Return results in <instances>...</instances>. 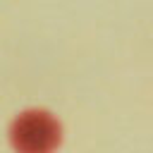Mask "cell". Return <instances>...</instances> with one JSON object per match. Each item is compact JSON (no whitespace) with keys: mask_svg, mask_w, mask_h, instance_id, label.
<instances>
[{"mask_svg":"<svg viewBox=\"0 0 153 153\" xmlns=\"http://www.w3.org/2000/svg\"><path fill=\"white\" fill-rule=\"evenodd\" d=\"M10 141L17 153H53L60 143V127L48 112L26 110L12 122Z\"/></svg>","mask_w":153,"mask_h":153,"instance_id":"1","label":"cell"}]
</instances>
